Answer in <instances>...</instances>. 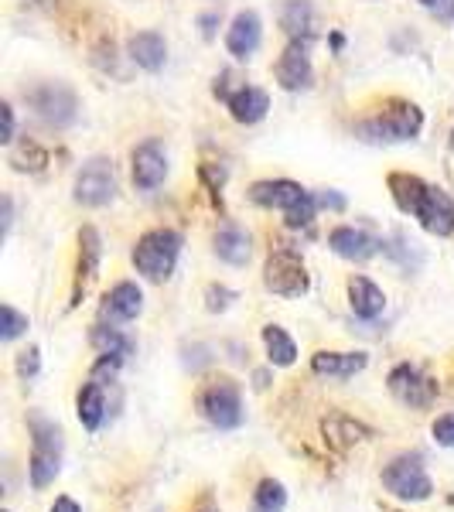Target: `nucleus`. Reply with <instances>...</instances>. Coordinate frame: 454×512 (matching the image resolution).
Wrapping results in <instances>:
<instances>
[{"label":"nucleus","instance_id":"obj_15","mask_svg":"<svg viewBox=\"0 0 454 512\" xmlns=\"http://www.w3.org/2000/svg\"><path fill=\"white\" fill-rule=\"evenodd\" d=\"M263 41V24L253 11H239L226 31V48L233 59H250Z\"/></svg>","mask_w":454,"mask_h":512},{"label":"nucleus","instance_id":"obj_25","mask_svg":"<svg viewBox=\"0 0 454 512\" xmlns=\"http://www.w3.org/2000/svg\"><path fill=\"white\" fill-rule=\"evenodd\" d=\"M427 181H420L417 175H390V192H393V202L400 212H407V216H414L420 209V202H424L427 195Z\"/></svg>","mask_w":454,"mask_h":512},{"label":"nucleus","instance_id":"obj_27","mask_svg":"<svg viewBox=\"0 0 454 512\" xmlns=\"http://www.w3.org/2000/svg\"><path fill=\"white\" fill-rule=\"evenodd\" d=\"M263 345H267V359L274 362V366H294L297 345H294V338L287 335L280 325H267V328H263Z\"/></svg>","mask_w":454,"mask_h":512},{"label":"nucleus","instance_id":"obj_40","mask_svg":"<svg viewBox=\"0 0 454 512\" xmlns=\"http://www.w3.org/2000/svg\"><path fill=\"white\" fill-rule=\"evenodd\" d=\"M198 512H219V509H198Z\"/></svg>","mask_w":454,"mask_h":512},{"label":"nucleus","instance_id":"obj_24","mask_svg":"<svg viewBox=\"0 0 454 512\" xmlns=\"http://www.w3.org/2000/svg\"><path fill=\"white\" fill-rule=\"evenodd\" d=\"M212 246H216L219 260H226L229 267H243V263H250V236H246L239 226H222L216 233V239H212Z\"/></svg>","mask_w":454,"mask_h":512},{"label":"nucleus","instance_id":"obj_8","mask_svg":"<svg viewBox=\"0 0 454 512\" xmlns=\"http://www.w3.org/2000/svg\"><path fill=\"white\" fill-rule=\"evenodd\" d=\"M386 386H390V393L396 396V400L407 403V407H414V410H427L437 400V383L424 373V369L410 366V362L393 366Z\"/></svg>","mask_w":454,"mask_h":512},{"label":"nucleus","instance_id":"obj_17","mask_svg":"<svg viewBox=\"0 0 454 512\" xmlns=\"http://www.w3.org/2000/svg\"><path fill=\"white\" fill-rule=\"evenodd\" d=\"M328 246H332L338 256H345V260H359V263L383 250V243H379V239H373L369 233H362V229H356V226L332 229V236H328Z\"/></svg>","mask_w":454,"mask_h":512},{"label":"nucleus","instance_id":"obj_9","mask_svg":"<svg viewBox=\"0 0 454 512\" xmlns=\"http://www.w3.org/2000/svg\"><path fill=\"white\" fill-rule=\"evenodd\" d=\"M99 256H103V239L93 226H86L79 233V267H76V280H72V308H79L82 297L89 294L96 280V270H99Z\"/></svg>","mask_w":454,"mask_h":512},{"label":"nucleus","instance_id":"obj_2","mask_svg":"<svg viewBox=\"0 0 454 512\" xmlns=\"http://www.w3.org/2000/svg\"><path fill=\"white\" fill-rule=\"evenodd\" d=\"M31 485L48 489L62 472V427L45 414H31Z\"/></svg>","mask_w":454,"mask_h":512},{"label":"nucleus","instance_id":"obj_14","mask_svg":"<svg viewBox=\"0 0 454 512\" xmlns=\"http://www.w3.org/2000/svg\"><path fill=\"white\" fill-rule=\"evenodd\" d=\"M168 178V154L158 140H144L134 151V185L140 192H151Z\"/></svg>","mask_w":454,"mask_h":512},{"label":"nucleus","instance_id":"obj_11","mask_svg":"<svg viewBox=\"0 0 454 512\" xmlns=\"http://www.w3.org/2000/svg\"><path fill=\"white\" fill-rule=\"evenodd\" d=\"M28 99L38 110V117H45L48 123L76 120V96H72V89L59 86V82H45V86L31 89Z\"/></svg>","mask_w":454,"mask_h":512},{"label":"nucleus","instance_id":"obj_20","mask_svg":"<svg viewBox=\"0 0 454 512\" xmlns=\"http://www.w3.org/2000/svg\"><path fill=\"white\" fill-rule=\"evenodd\" d=\"M349 304L362 321H376L386 308V294L379 291L369 277H352L349 280Z\"/></svg>","mask_w":454,"mask_h":512},{"label":"nucleus","instance_id":"obj_12","mask_svg":"<svg viewBox=\"0 0 454 512\" xmlns=\"http://www.w3.org/2000/svg\"><path fill=\"white\" fill-rule=\"evenodd\" d=\"M250 198L263 209H280L287 216L291 209H297L301 202H308L311 192H304L297 181H287V178H274V181H257L250 188Z\"/></svg>","mask_w":454,"mask_h":512},{"label":"nucleus","instance_id":"obj_19","mask_svg":"<svg viewBox=\"0 0 454 512\" xmlns=\"http://www.w3.org/2000/svg\"><path fill=\"white\" fill-rule=\"evenodd\" d=\"M226 106H229V113H233L236 123H260L270 110V96L263 93V89L246 86L243 82V86L226 99Z\"/></svg>","mask_w":454,"mask_h":512},{"label":"nucleus","instance_id":"obj_22","mask_svg":"<svg viewBox=\"0 0 454 512\" xmlns=\"http://www.w3.org/2000/svg\"><path fill=\"white\" fill-rule=\"evenodd\" d=\"M127 52H130V59H134V65H140V69H147V72H158L164 59H168V45H164V38L158 31H140V35H134Z\"/></svg>","mask_w":454,"mask_h":512},{"label":"nucleus","instance_id":"obj_13","mask_svg":"<svg viewBox=\"0 0 454 512\" xmlns=\"http://www.w3.org/2000/svg\"><path fill=\"white\" fill-rule=\"evenodd\" d=\"M414 216L420 219V226H424L431 236H451L454 233V202H451V195L437 185L427 188L424 202H420V209L414 212Z\"/></svg>","mask_w":454,"mask_h":512},{"label":"nucleus","instance_id":"obj_4","mask_svg":"<svg viewBox=\"0 0 454 512\" xmlns=\"http://www.w3.org/2000/svg\"><path fill=\"white\" fill-rule=\"evenodd\" d=\"M383 485L386 492H393L396 499H407V502H424L434 492V482L427 475L420 454H400V458H393L383 468Z\"/></svg>","mask_w":454,"mask_h":512},{"label":"nucleus","instance_id":"obj_16","mask_svg":"<svg viewBox=\"0 0 454 512\" xmlns=\"http://www.w3.org/2000/svg\"><path fill=\"white\" fill-rule=\"evenodd\" d=\"M140 308H144V294H140L137 284H130V280H123V284L113 287L110 294L103 297V308H99V318L103 321H134L140 315Z\"/></svg>","mask_w":454,"mask_h":512},{"label":"nucleus","instance_id":"obj_5","mask_svg":"<svg viewBox=\"0 0 454 512\" xmlns=\"http://www.w3.org/2000/svg\"><path fill=\"white\" fill-rule=\"evenodd\" d=\"M198 410L219 431H236L243 424V396H239V386L229 383V379L205 386L202 396H198Z\"/></svg>","mask_w":454,"mask_h":512},{"label":"nucleus","instance_id":"obj_33","mask_svg":"<svg viewBox=\"0 0 454 512\" xmlns=\"http://www.w3.org/2000/svg\"><path fill=\"white\" fill-rule=\"evenodd\" d=\"M229 301H233V291H226V287L212 284L209 291H205V308H209V311H226Z\"/></svg>","mask_w":454,"mask_h":512},{"label":"nucleus","instance_id":"obj_28","mask_svg":"<svg viewBox=\"0 0 454 512\" xmlns=\"http://www.w3.org/2000/svg\"><path fill=\"white\" fill-rule=\"evenodd\" d=\"M287 509V489L274 478H263L253 492V506L250 512H284Z\"/></svg>","mask_w":454,"mask_h":512},{"label":"nucleus","instance_id":"obj_6","mask_svg":"<svg viewBox=\"0 0 454 512\" xmlns=\"http://www.w3.org/2000/svg\"><path fill=\"white\" fill-rule=\"evenodd\" d=\"M263 284H267V291H274L280 297H301L308 294L311 277L294 250H277L270 253L267 267H263Z\"/></svg>","mask_w":454,"mask_h":512},{"label":"nucleus","instance_id":"obj_21","mask_svg":"<svg viewBox=\"0 0 454 512\" xmlns=\"http://www.w3.org/2000/svg\"><path fill=\"white\" fill-rule=\"evenodd\" d=\"M280 24H284L291 41L311 45V38H315V11H311L308 0H287V4L280 7Z\"/></svg>","mask_w":454,"mask_h":512},{"label":"nucleus","instance_id":"obj_36","mask_svg":"<svg viewBox=\"0 0 454 512\" xmlns=\"http://www.w3.org/2000/svg\"><path fill=\"white\" fill-rule=\"evenodd\" d=\"M0 117H4V137H0V140H4V144H11V140H14V110H11V103L0 106Z\"/></svg>","mask_w":454,"mask_h":512},{"label":"nucleus","instance_id":"obj_34","mask_svg":"<svg viewBox=\"0 0 454 512\" xmlns=\"http://www.w3.org/2000/svg\"><path fill=\"white\" fill-rule=\"evenodd\" d=\"M420 4H424L431 14H437V18H441V21L454 18V0H420Z\"/></svg>","mask_w":454,"mask_h":512},{"label":"nucleus","instance_id":"obj_38","mask_svg":"<svg viewBox=\"0 0 454 512\" xmlns=\"http://www.w3.org/2000/svg\"><path fill=\"white\" fill-rule=\"evenodd\" d=\"M11 229V198L4 195V233Z\"/></svg>","mask_w":454,"mask_h":512},{"label":"nucleus","instance_id":"obj_18","mask_svg":"<svg viewBox=\"0 0 454 512\" xmlns=\"http://www.w3.org/2000/svg\"><path fill=\"white\" fill-rule=\"evenodd\" d=\"M366 362H369L366 352H315L311 373L328 379H352L366 369Z\"/></svg>","mask_w":454,"mask_h":512},{"label":"nucleus","instance_id":"obj_3","mask_svg":"<svg viewBox=\"0 0 454 512\" xmlns=\"http://www.w3.org/2000/svg\"><path fill=\"white\" fill-rule=\"evenodd\" d=\"M178 253H181V236L175 229H151V233H144L137 239L134 267H137V274L161 284V280H168L175 274Z\"/></svg>","mask_w":454,"mask_h":512},{"label":"nucleus","instance_id":"obj_35","mask_svg":"<svg viewBox=\"0 0 454 512\" xmlns=\"http://www.w3.org/2000/svg\"><path fill=\"white\" fill-rule=\"evenodd\" d=\"M315 198H318L321 209H335V212H342V209H345V198L338 195V192H318Z\"/></svg>","mask_w":454,"mask_h":512},{"label":"nucleus","instance_id":"obj_10","mask_svg":"<svg viewBox=\"0 0 454 512\" xmlns=\"http://www.w3.org/2000/svg\"><path fill=\"white\" fill-rule=\"evenodd\" d=\"M277 82L287 89V93H301V89L311 86L315 72H311V55H308V45L304 41H291L284 48V55L277 59Z\"/></svg>","mask_w":454,"mask_h":512},{"label":"nucleus","instance_id":"obj_7","mask_svg":"<svg viewBox=\"0 0 454 512\" xmlns=\"http://www.w3.org/2000/svg\"><path fill=\"white\" fill-rule=\"evenodd\" d=\"M117 195V171L106 158H93L79 168L76 175V202L99 209V205H110Z\"/></svg>","mask_w":454,"mask_h":512},{"label":"nucleus","instance_id":"obj_29","mask_svg":"<svg viewBox=\"0 0 454 512\" xmlns=\"http://www.w3.org/2000/svg\"><path fill=\"white\" fill-rule=\"evenodd\" d=\"M325 434H328V441H332V444L345 448V444H352V441H362L369 431H366V427H359L356 420H349V417H335V424H332V420L325 424Z\"/></svg>","mask_w":454,"mask_h":512},{"label":"nucleus","instance_id":"obj_23","mask_svg":"<svg viewBox=\"0 0 454 512\" xmlns=\"http://www.w3.org/2000/svg\"><path fill=\"white\" fill-rule=\"evenodd\" d=\"M76 414L82 420V427L86 431H99L106 420V393H103V383H96V379H89L86 386L79 390L76 396Z\"/></svg>","mask_w":454,"mask_h":512},{"label":"nucleus","instance_id":"obj_1","mask_svg":"<svg viewBox=\"0 0 454 512\" xmlns=\"http://www.w3.org/2000/svg\"><path fill=\"white\" fill-rule=\"evenodd\" d=\"M420 127H424V113L407 99H393V103H386L383 113L359 120L356 134L369 144H403V140H414Z\"/></svg>","mask_w":454,"mask_h":512},{"label":"nucleus","instance_id":"obj_39","mask_svg":"<svg viewBox=\"0 0 454 512\" xmlns=\"http://www.w3.org/2000/svg\"><path fill=\"white\" fill-rule=\"evenodd\" d=\"M451 151H454V130H451Z\"/></svg>","mask_w":454,"mask_h":512},{"label":"nucleus","instance_id":"obj_37","mask_svg":"<svg viewBox=\"0 0 454 512\" xmlns=\"http://www.w3.org/2000/svg\"><path fill=\"white\" fill-rule=\"evenodd\" d=\"M52 512H82L76 502L69 499V495H62V499H55V506H52Z\"/></svg>","mask_w":454,"mask_h":512},{"label":"nucleus","instance_id":"obj_30","mask_svg":"<svg viewBox=\"0 0 454 512\" xmlns=\"http://www.w3.org/2000/svg\"><path fill=\"white\" fill-rule=\"evenodd\" d=\"M0 338H4V342H14V338L18 335H24L31 328V321H28V315H21V311H14L11 304H4V308H0Z\"/></svg>","mask_w":454,"mask_h":512},{"label":"nucleus","instance_id":"obj_31","mask_svg":"<svg viewBox=\"0 0 454 512\" xmlns=\"http://www.w3.org/2000/svg\"><path fill=\"white\" fill-rule=\"evenodd\" d=\"M38 369H41V352H38V345H31V349H24L18 355V376L21 379H35Z\"/></svg>","mask_w":454,"mask_h":512},{"label":"nucleus","instance_id":"obj_32","mask_svg":"<svg viewBox=\"0 0 454 512\" xmlns=\"http://www.w3.org/2000/svg\"><path fill=\"white\" fill-rule=\"evenodd\" d=\"M434 441L454 451V414H444L434 420Z\"/></svg>","mask_w":454,"mask_h":512},{"label":"nucleus","instance_id":"obj_26","mask_svg":"<svg viewBox=\"0 0 454 512\" xmlns=\"http://www.w3.org/2000/svg\"><path fill=\"white\" fill-rule=\"evenodd\" d=\"M93 345L99 349V355H113V359L127 362L134 355V338L123 335L120 328H110V325H96L93 328Z\"/></svg>","mask_w":454,"mask_h":512}]
</instances>
